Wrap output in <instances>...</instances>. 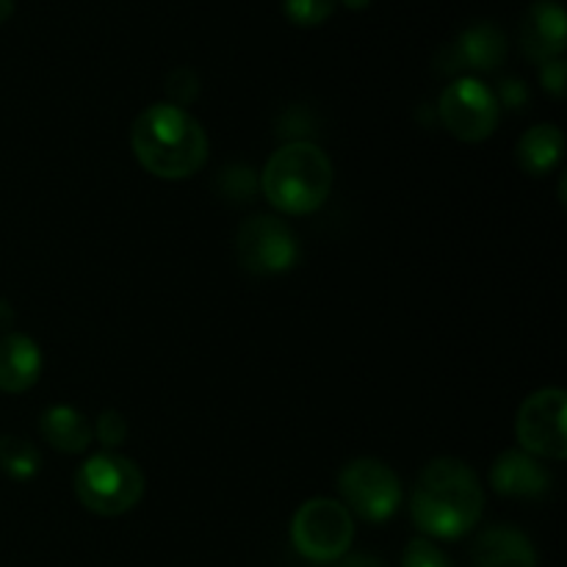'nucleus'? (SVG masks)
Segmentation results:
<instances>
[{
	"mask_svg": "<svg viewBox=\"0 0 567 567\" xmlns=\"http://www.w3.org/2000/svg\"><path fill=\"white\" fill-rule=\"evenodd\" d=\"M354 540L352 513L336 498H310L291 520V543L305 559L316 565L347 557Z\"/></svg>",
	"mask_w": 567,
	"mask_h": 567,
	"instance_id": "5",
	"label": "nucleus"
},
{
	"mask_svg": "<svg viewBox=\"0 0 567 567\" xmlns=\"http://www.w3.org/2000/svg\"><path fill=\"white\" fill-rule=\"evenodd\" d=\"M402 567H452V563H449L446 554L430 537H415L404 548Z\"/></svg>",
	"mask_w": 567,
	"mask_h": 567,
	"instance_id": "19",
	"label": "nucleus"
},
{
	"mask_svg": "<svg viewBox=\"0 0 567 567\" xmlns=\"http://www.w3.org/2000/svg\"><path fill=\"white\" fill-rule=\"evenodd\" d=\"M338 0H282L288 20L297 25H319L336 11Z\"/></svg>",
	"mask_w": 567,
	"mask_h": 567,
	"instance_id": "18",
	"label": "nucleus"
},
{
	"mask_svg": "<svg viewBox=\"0 0 567 567\" xmlns=\"http://www.w3.org/2000/svg\"><path fill=\"white\" fill-rule=\"evenodd\" d=\"M260 188L280 214L305 216L327 203L332 188V161L319 144L288 142L264 166Z\"/></svg>",
	"mask_w": 567,
	"mask_h": 567,
	"instance_id": "3",
	"label": "nucleus"
},
{
	"mask_svg": "<svg viewBox=\"0 0 567 567\" xmlns=\"http://www.w3.org/2000/svg\"><path fill=\"white\" fill-rule=\"evenodd\" d=\"M39 465H42V457H39L37 446L31 441L14 435L0 437V468L11 480H31V476L39 474Z\"/></svg>",
	"mask_w": 567,
	"mask_h": 567,
	"instance_id": "17",
	"label": "nucleus"
},
{
	"mask_svg": "<svg viewBox=\"0 0 567 567\" xmlns=\"http://www.w3.org/2000/svg\"><path fill=\"white\" fill-rule=\"evenodd\" d=\"M133 153L150 175L183 181L208 161V136L199 120L172 103H155L136 116L131 131Z\"/></svg>",
	"mask_w": 567,
	"mask_h": 567,
	"instance_id": "2",
	"label": "nucleus"
},
{
	"mask_svg": "<svg viewBox=\"0 0 567 567\" xmlns=\"http://www.w3.org/2000/svg\"><path fill=\"white\" fill-rule=\"evenodd\" d=\"M147 482L133 460L120 454H94L75 471V496L89 513L116 518L144 498Z\"/></svg>",
	"mask_w": 567,
	"mask_h": 567,
	"instance_id": "4",
	"label": "nucleus"
},
{
	"mask_svg": "<svg viewBox=\"0 0 567 567\" xmlns=\"http://www.w3.org/2000/svg\"><path fill=\"white\" fill-rule=\"evenodd\" d=\"M567 39L565 9L557 0H535L526 9L520 22V48L532 61L546 64L551 59H563Z\"/></svg>",
	"mask_w": 567,
	"mask_h": 567,
	"instance_id": "10",
	"label": "nucleus"
},
{
	"mask_svg": "<svg viewBox=\"0 0 567 567\" xmlns=\"http://www.w3.org/2000/svg\"><path fill=\"white\" fill-rule=\"evenodd\" d=\"M491 485L498 496L540 498L551 487V474L524 449H509L493 463Z\"/></svg>",
	"mask_w": 567,
	"mask_h": 567,
	"instance_id": "11",
	"label": "nucleus"
},
{
	"mask_svg": "<svg viewBox=\"0 0 567 567\" xmlns=\"http://www.w3.org/2000/svg\"><path fill=\"white\" fill-rule=\"evenodd\" d=\"M343 3L349 6V9H354V11H360V9H365V6L371 3V0H343Z\"/></svg>",
	"mask_w": 567,
	"mask_h": 567,
	"instance_id": "28",
	"label": "nucleus"
},
{
	"mask_svg": "<svg viewBox=\"0 0 567 567\" xmlns=\"http://www.w3.org/2000/svg\"><path fill=\"white\" fill-rule=\"evenodd\" d=\"M92 432L100 437L103 446H111V449L120 446V443H125L127 437L125 415H122L120 410H105V413L97 419V426H94Z\"/></svg>",
	"mask_w": 567,
	"mask_h": 567,
	"instance_id": "20",
	"label": "nucleus"
},
{
	"mask_svg": "<svg viewBox=\"0 0 567 567\" xmlns=\"http://www.w3.org/2000/svg\"><path fill=\"white\" fill-rule=\"evenodd\" d=\"M526 100H529V94H526V86L520 81H507L502 86V103L509 105V109H518Z\"/></svg>",
	"mask_w": 567,
	"mask_h": 567,
	"instance_id": "24",
	"label": "nucleus"
},
{
	"mask_svg": "<svg viewBox=\"0 0 567 567\" xmlns=\"http://www.w3.org/2000/svg\"><path fill=\"white\" fill-rule=\"evenodd\" d=\"M443 127L460 142H485L493 136L502 116V103L496 94L476 78H457L449 83L437 103Z\"/></svg>",
	"mask_w": 567,
	"mask_h": 567,
	"instance_id": "8",
	"label": "nucleus"
},
{
	"mask_svg": "<svg viewBox=\"0 0 567 567\" xmlns=\"http://www.w3.org/2000/svg\"><path fill=\"white\" fill-rule=\"evenodd\" d=\"M236 252L252 275H282L299 258L297 236L275 216H252L238 227Z\"/></svg>",
	"mask_w": 567,
	"mask_h": 567,
	"instance_id": "9",
	"label": "nucleus"
},
{
	"mask_svg": "<svg viewBox=\"0 0 567 567\" xmlns=\"http://www.w3.org/2000/svg\"><path fill=\"white\" fill-rule=\"evenodd\" d=\"M471 559L474 567H537L535 546L515 526H493L482 532Z\"/></svg>",
	"mask_w": 567,
	"mask_h": 567,
	"instance_id": "13",
	"label": "nucleus"
},
{
	"mask_svg": "<svg viewBox=\"0 0 567 567\" xmlns=\"http://www.w3.org/2000/svg\"><path fill=\"white\" fill-rule=\"evenodd\" d=\"M14 14V0H0V22H6Z\"/></svg>",
	"mask_w": 567,
	"mask_h": 567,
	"instance_id": "26",
	"label": "nucleus"
},
{
	"mask_svg": "<svg viewBox=\"0 0 567 567\" xmlns=\"http://www.w3.org/2000/svg\"><path fill=\"white\" fill-rule=\"evenodd\" d=\"M338 567H385L377 557L369 554H349V557L338 559Z\"/></svg>",
	"mask_w": 567,
	"mask_h": 567,
	"instance_id": "25",
	"label": "nucleus"
},
{
	"mask_svg": "<svg viewBox=\"0 0 567 567\" xmlns=\"http://www.w3.org/2000/svg\"><path fill=\"white\" fill-rule=\"evenodd\" d=\"M565 136L557 125H535L520 136L518 164L526 175L543 177L563 158Z\"/></svg>",
	"mask_w": 567,
	"mask_h": 567,
	"instance_id": "16",
	"label": "nucleus"
},
{
	"mask_svg": "<svg viewBox=\"0 0 567 567\" xmlns=\"http://www.w3.org/2000/svg\"><path fill=\"white\" fill-rule=\"evenodd\" d=\"M39 430H42V437L50 446L64 454L86 452L94 437L92 426L83 419V413H78L75 408H66V404H55V408L44 410Z\"/></svg>",
	"mask_w": 567,
	"mask_h": 567,
	"instance_id": "15",
	"label": "nucleus"
},
{
	"mask_svg": "<svg viewBox=\"0 0 567 567\" xmlns=\"http://www.w3.org/2000/svg\"><path fill=\"white\" fill-rule=\"evenodd\" d=\"M485 493L465 463L452 457L432 460L413 487L410 515L421 535L435 540L465 537L482 518Z\"/></svg>",
	"mask_w": 567,
	"mask_h": 567,
	"instance_id": "1",
	"label": "nucleus"
},
{
	"mask_svg": "<svg viewBox=\"0 0 567 567\" xmlns=\"http://www.w3.org/2000/svg\"><path fill=\"white\" fill-rule=\"evenodd\" d=\"M540 83L548 94L554 97H565V83H567V66L563 59H551L540 66Z\"/></svg>",
	"mask_w": 567,
	"mask_h": 567,
	"instance_id": "22",
	"label": "nucleus"
},
{
	"mask_svg": "<svg viewBox=\"0 0 567 567\" xmlns=\"http://www.w3.org/2000/svg\"><path fill=\"white\" fill-rule=\"evenodd\" d=\"M42 377V349L22 332L0 338V391L25 393Z\"/></svg>",
	"mask_w": 567,
	"mask_h": 567,
	"instance_id": "12",
	"label": "nucleus"
},
{
	"mask_svg": "<svg viewBox=\"0 0 567 567\" xmlns=\"http://www.w3.org/2000/svg\"><path fill=\"white\" fill-rule=\"evenodd\" d=\"M11 319H14V313H11V308L6 302H0V327H9Z\"/></svg>",
	"mask_w": 567,
	"mask_h": 567,
	"instance_id": "27",
	"label": "nucleus"
},
{
	"mask_svg": "<svg viewBox=\"0 0 567 567\" xmlns=\"http://www.w3.org/2000/svg\"><path fill=\"white\" fill-rule=\"evenodd\" d=\"M567 396L563 388H543L535 391L518 410L515 435L520 449L537 460L567 457Z\"/></svg>",
	"mask_w": 567,
	"mask_h": 567,
	"instance_id": "7",
	"label": "nucleus"
},
{
	"mask_svg": "<svg viewBox=\"0 0 567 567\" xmlns=\"http://www.w3.org/2000/svg\"><path fill=\"white\" fill-rule=\"evenodd\" d=\"M343 507L369 524H385L402 504V482L385 463L371 457L352 460L338 476Z\"/></svg>",
	"mask_w": 567,
	"mask_h": 567,
	"instance_id": "6",
	"label": "nucleus"
},
{
	"mask_svg": "<svg viewBox=\"0 0 567 567\" xmlns=\"http://www.w3.org/2000/svg\"><path fill=\"white\" fill-rule=\"evenodd\" d=\"M225 183H233L230 188H227V194H236L238 199H247L249 194H252V172L244 169V166H236V169H227L225 172Z\"/></svg>",
	"mask_w": 567,
	"mask_h": 567,
	"instance_id": "23",
	"label": "nucleus"
},
{
	"mask_svg": "<svg viewBox=\"0 0 567 567\" xmlns=\"http://www.w3.org/2000/svg\"><path fill=\"white\" fill-rule=\"evenodd\" d=\"M507 59V39L493 22H480L460 33L454 42V61L468 70H496Z\"/></svg>",
	"mask_w": 567,
	"mask_h": 567,
	"instance_id": "14",
	"label": "nucleus"
},
{
	"mask_svg": "<svg viewBox=\"0 0 567 567\" xmlns=\"http://www.w3.org/2000/svg\"><path fill=\"white\" fill-rule=\"evenodd\" d=\"M166 92H169L172 105H181V109H186V103H192L199 92L197 75H194L192 70H186V66H181V70L172 72L169 81H166Z\"/></svg>",
	"mask_w": 567,
	"mask_h": 567,
	"instance_id": "21",
	"label": "nucleus"
}]
</instances>
